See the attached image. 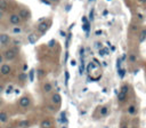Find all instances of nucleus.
Returning a JSON list of instances; mask_svg holds the SVG:
<instances>
[{"label":"nucleus","instance_id":"10","mask_svg":"<svg viewBox=\"0 0 146 128\" xmlns=\"http://www.w3.org/2000/svg\"><path fill=\"white\" fill-rule=\"evenodd\" d=\"M9 41H10V38H9L8 34H6V33H1L0 34V43L1 45H7Z\"/></svg>","mask_w":146,"mask_h":128},{"label":"nucleus","instance_id":"7","mask_svg":"<svg viewBox=\"0 0 146 128\" xmlns=\"http://www.w3.org/2000/svg\"><path fill=\"white\" fill-rule=\"evenodd\" d=\"M10 72H11V67H10L9 64H2V65H1V67H0V73H1L2 75H7V74H9Z\"/></svg>","mask_w":146,"mask_h":128},{"label":"nucleus","instance_id":"20","mask_svg":"<svg viewBox=\"0 0 146 128\" xmlns=\"http://www.w3.org/2000/svg\"><path fill=\"white\" fill-rule=\"evenodd\" d=\"M136 61H137V56H136V54H130V55H129V62L135 63Z\"/></svg>","mask_w":146,"mask_h":128},{"label":"nucleus","instance_id":"15","mask_svg":"<svg viewBox=\"0 0 146 128\" xmlns=\"http://www.w3.org/2000/svg\"><path fill=\"white\" fill-rule=\"evenodd\" d=\"M8 7H9V5H8V2L6 0H0V10L1 11L8 10Z\"/></svg>","mask_w":146,"mask_h":128},{"label":"nucleus","instance_id":"17","mask_svg":"<svg viewBox=\"0 0 146 128\" xmlns=\"http://www.w3.org/2000/svg\"><path fill=\"white\" fill-rule=\"evenodd\" d=\"M146 39V29H143L141 32L139 33V38H138V41L139 42H144Z\"/></svg>","mask_w":146,"mask_h":128},{"label":"nucleus","instance_id":"40","mask_svg":"<svg viewBox=\"0 0 146 128\" xmlns=\"http://www.w3.org/2000/svg\"><path fill=\"white\" fill-rule=\"evenodd\" d=\"M1 104H2V99L0 98V106H1Z\"/></svg>","mask_w":146,"mask_h":128},{"label":"nucleus","instance_id":"38","mask_svg":"<svg viewBox=\"0 0 146 128\" xmlns=\"http://www.w3.org/2000/svg\"><path fill=\"white\" fill-rule=\"evenodd\" d=\"M65 74H66V81H67V80H68V72L66 71V73H65Z\"/></svg>","mask_w":146,"mask_h":128},{"label":"nucleus","instance_id":"12","mask_svg":"<svg viewBox=\"0 0 146 128\" xmlns=\"http://www.w3.org/2000/svg\"><path fill=\"white\" fill-rule=\"evenodd\" d=\"M8 119H9V114L6 111H0V122L5 123L8 121Z\"/></svg>","mask_w":146,"mask_h":128},{"label":"nucleus","instance_id":"13","mask_svg":"<svg viewBox=\"0 0 146 128\" xmlns=\"http://www.w3.org/2000/svg\"><path fill=\"white\" fill-rule=\"evenodd\" d=\"M42 89H43V91H44L46 94H48V93H50V91L52 90V85H51L49 81H46V82L43 83Z\"/></svg>","mask_w":146,"mask_h":128},{"label":"nucleus","instance_id":"6","mask_svg":"<svg viewBox=\"0 0 146 128\" xmlns=\"http://www.w3.org/2000/svg\"><path fill=\"white\" fill-rule=\"evenodd\" d=\"M50 99H51V103H52V105H59V104L62 103V97H60V95H59L58 93H55V94H52Z\"/></svg>","mask_w":146,"mask_h":128},{"label":"nucleus","instance_id":"1","mask_svg":"<svg viewBox=\"0 0 146 128\" xmlns=\"http://www.w3.org/2000/svg\"><path fill=\"white\" fill-rule=\"evenodd\" d=\"M87 72L89 74V77H91L92 80H98L102 75V69H100L98 62L97 61L90 62L87 66Z\"/></svg>","mask_w":146,"mask_h":128},{"label":"nucleus","instance_id":"14","mask_svg":"<svg viewBox=\"0 0 146 128\" xmlns=\"http://www.w3.org/2000/svg\"><path fill=\"white\" fill-rule=\"evenodd\" d=\"M108 112H110V107H108L107 105H104V106H102L100 110H99V115H100V117H106V115L108 114Z\"/></svg>","mask_w":146,"mask_h":128},{"label":"nucleus","instance_id":"11","mask_svg":"<svg viewBox=\"0 0 146 128\" xmlns=\"http://www.w3.org/2000/svg\"><path fill=\"white\" fill-rule=\"evenodd\" d=\"M48 29V23L44 21V22H41L39 25H38V31L41 32V33H44Z\"/></svg>","mask_w":146,"mask_h":128},{"label":"nucleus","instance_id":"29","mask_svg":"<svg viewBox=\"0 0 146 128\" xmlns=\"http://www.w3.org/2000/svg\"><path fill=\"white\" fill-rule=\"evenodd\" d=\"M83 29H84V31H88V30H89V24H88V23L84 24V27H83Z\"/></svg>","mask_w":146,"mask_h":128},{"label":"nucleus","instance_id":"35","mask_svg":"<svg viewBox=\"0 0 146 128\" xmlns=\"http://www.w3.org/2000/svg\"><path fill=\"white\" fill-rule=\"evenodd\" d=\"M2 18H3V11H1V10H0V21H1Z\"/></svg>","mask_w":146,"mask_h":128},{"label":"nucleus","instance_id":"41","mask_svg":"<svg viewBox=\"0 0 146 128\" xmlns=\"http://www.w3.org/2000/svg\"><path fill=\"white\" fill-rule=\"evenodd\" d=\"M7 128H14V127H11V126H9V127H7Z\"/></svg>","mask_w":146,"mask_h":128},{"label":"nucleus","instance_id":"19","mask_svg":"<svg viewBox=\"0 0 146 128\" xmlns=\"http://www.w3.org/2000/svg\"><path fill=\"white\" fill-rule=\"evenodd\" d=\"M120 91H122V93H124V94H127V95H128V93H129V86H128L127 83L122 85V86H121Z\"/></svg>","mask_w":146,"mask_h":128},{"label":"nucleus","instance_id":"30","mask_svg":"<svg viewBox=\"0 0 146 128\" xmlns=\"http://www.w3.org/2000/svg\"><path fill=\"white\" fill-rule=\"evenodd\" d=\"M120 128H129V127H128V125H127V123H122Z\"/></svg>","mask_w":146,"mask_h":128},{"label":"nucleus","instance_id":"18","mask_svg":"<svg viewBox=\"0 0 146 128\" xmlns=\"http://www.w3.org/2000/svg\"><path fill=\"white\" fill-rule=\"evenodd\" d=\"M18 126H19L21 128H29V126H30V121H29V120H22V121H19Z\"/></svg>","mask_w":146,"mask_h":128},{"label":"nucleus","instance_id":"24","mask_svg":"<svg viewBox=\"0 0 146 128\" xmlns=\"http://www.w3.org/2000/svg\"><path fill=\"white\" fill-rule=\"evenodd\" d=\"M21 31H22V29L18 27V26H15V27L13 29V32H14V33H19Z\"/></svg>","mask_w":146,"mask_h":128},{"label":"nucleus","instance_id":"27","mask_svg":"<svg viewBox=\"0 0 146 128\" xmlns=\"http://www.w3.org/2000/svg\"><path fill=\"white\" fill-rule=\"evenodd\" d=\"M33 35H34V34H31V35H30V42H32V43L34 42V38H33Z\"/></svg>","mask_w":146,"mask_h":128},{"label":"nucleus","instance_id":"22","mask_svg":"<svg viewBox=\"0 0 146 128\" xmlns=\"http://www.w3.org/2000/svg\"><path fill=\"white\" fill-rule=\"evenodd\" d=\"M117 71H119V75H120V78H123V77L125 75V70H124V69H119Z\"/></svg>","mask_w":146,"mask_h":128},{"label":"nucleus","instance_id":"31","mask_svg":"<svg viewBox=\"0 0 146 128\" xmlns=\"http://www.w3.org/2000/svg\"><path fill=\"white\" fill-rule=\"evenodd\" d=\"M54 43H55V41H54V40H51V41L49 42V45H48V46H49V47H52V46H54Z\"/></svg>","mask_w":146,"mask_h":128},{"label":"nucleus","instance_id":"21","mask_svg":"<svg viewBox=\"0 0 146 128\" xmlns=\"http://www.w3.org/2000/svg\"><path fill=\"white\" fill-rule=\"evenodd\" d=\"M107 54H108V49H106V48H102V49H99V55L105 56V55H107Z\"/></svg>","mask_w":146,"mask_h":128},{"label":"nucleus","instance_id":"2","mask_svg":"<svg viewBox=\"0 0 146 128\" xmlns=\"http://www.w3.org/2000/svg\"><path fill=\"white\" fill-rule=\"evenodd\" d=\"M17 49L16 48H9V49H6L5 51H3V54H2V56H3V58L5 59H7V61H13L16 56H17Z\"/></svg>","mask_w":146,"mask_h":128},{"label":"nucleus","instance_id":"4","mask_svg":"<svg viewBox=\"0 0 146 128\" xmlns=\"http://www.w3.org/2000/svg\"><path fill=\"white\" fill-rule=\"evenodd\" d=\"M17 15L19 16V18H21L22 21H27V19L30 18V16H31L30 11H29L27 9H25V8H21V9L18 10V14H17Z\"/></svg>","mask_w":146,"mask_h":128},{"label":"nucleus","instance_id":"5","mask_svg":"<svg viewBox=\"0 0 146 128\" xmlns=\"http://www.w3.org/2000/svg\"><path fill=\"white\" fill-rule=\"evenodd\" d=\"M21 22H22V19L19 18V16H18L17 14H11V15L9 16V23H10V24H13V25H18V24H21Z\"/></svg>","mask_w":146,"mask_h":128},{"label":"nucleus","instance_id":"25","mask_svg":"<svg viewBox=\"0 0 146 128\" xmlns=\"http://www.w3.org/2000/svg\"><path fill=\"white\" fill-rule=\"evenodd\" d=\"M137 17H138V19H140V21L144 19V15H143V14H139V13H138V14H137Z\"/></svg>","mask_w":146,"mask_h":128},{"label":"nucleus","instance_id":"9","mask_svg":"<svg viewBox=\"0 0 146 128\" xmlns=\"http://www.w3.org/2000/svg\"><path fill=\"white\" fill-rule=\"evenodd\" d=\"M137 111H138V109H137V106L135 104H130L128 106V110H127V112H128L129 115H136L137 114Z\"/></svg>","mask_w":146,"mask_h":128},{"label":"nucleus","instance_id":"36","mask_svg":"<svg viewBox=\"0 0 146 128\" xmlns=\"http://www.w3.org/2000/svg\"><path fill=\"white\" fill-rule=\"evenodd\" d=\"M131 30H132V31H136V30H137V25H132Z\"/></svg>","mask_w":146,"mask_h":128},{"label":"nucleus","instance_id":"32","mask_svg":"<svg viewBox=\"0 0 146 128\" xmlns=\"http://www.w3.org/2000/svg\"><path fill=\"white\" fill-rule=\"evenodd\" d=\"M3 59H5V58H3V56H2V54H0V64H1L2 62H3Z\"/></svg>","mask_w":146,"mask_h":128},{"label":"nucleus","instance_id":"3","mask_svg":"<svg viewBox=\"0 0 146 128\" xmlns=\"http://www.w3.org/2000/svg\"><path fill=\"white\" fill-rule=\"evenodd\" d=\"M31 104H32V99H31V97L27 96V95L22 96V97L19 98V101H18V105H19L22 109H29V107L31 106Z\"/></svg>","mask_w":146,"mask_h":128},{"label":"nucleus","instance_id":"34","mask_svg":"<svg viewBox=\"0 0 146 128\" xmlns=\"http://www.w3.org/2000/svg\"><path fill=\"white\" fill-rule=\"evenodd\" d=\"M75 64H76V62H75L74 59H72V61H71V65H72V66H74Z\"/></svg>","mask_w":146,"mask_h":128},{"label":"nucleus","instance_id":"33","mask_svg":"<svg viewBox=\"0 0 146 128\" xmlns=\"http://www.w3.org/2000/svg\"><path fill=\"white\" fill-rule=\"evenodd\" d=\"M14 43H15L16 46H18V45L21 43V41H18V40H14Z\"/></svg>","mask_w":146,"mask_h":128},{"label":"nucleus","instance_id":"26","mask_svg":"<svg viewBox=\"0 0 146 128\" xmlns=\"http://www.w3.org/2000/svg\"><path fill=\"white\" fill-rule=\"evenodd\" d=\"M38 74H39V77H42V75L44 74V72H43V70H39V71H38Z\"/></svg>","mask_w":146,"mask_h":128},{"label":"nucleus","instance_id":"39","mask_svg":"<svg viewBox=\"0 0 146 128\" xmlns=\"http://www.w3.org/2000/svg\"><path fill=\"white\" fill-rule=\"evenodd\" d=\"M139 2H141V3H146V0H138Z\"/></svg>","mask_w":146,"mask_h":128},{"label":"nucleus","instance_id":"23","mask_svg":"<svg viewBox=\"0 0 146 128\" xmlns=\"http://www.w3.org/2000/svg\"><path fill=\"white\" fill-rule=\"evenodd\" d=\"M26 79V75H25V73L23 72V73H21L19 75H18V80H21V81H24Z\"/></svg>","mask_w":146,"mask_h":128},{"label":"nucleus","instance_id":"37","mask_svg":"<svg viewBox=\"0 0 146 128\" xmlns=\"http://www.w3.org/2000/svg\"><path fill=\"white\" fill-rule=\"evenodd\" d=\"M2 91H3V86H2V85H0V94H1Z\"/></svg>","mask_w":146,"mask_h":128},{"label":"nucleus","instance_id":"28","mask_svg":"<svg viewBox=\"0 0 146 128\" xmlns=\"http://www.w3.org/2000/svg\"><path fill=\"white\" fill-rule=\"evenodd\" d=\"M33 70H31V72H30V80H33Z\"/></svg>","mask_w":146,"mask_h":128},{"label":"nucleus","instance_id":"8","mask_svg":"<svg viewBox=\"0 0 146 128\" xmlns=\"http://www.w3.org/2000/svg\"><path fill=\"white\" fill-rule=\"evenodd\" d=\"M51 127H52V121L49 118H46L40 122V128H51Z\"/></svg>","mask_w":146,"mask_h":128},{"label":"nucleus","instance_id":"16","mask_svg":"<svg viewBox=\"0 0 146 128\" xmlns=\"http://www.w3.org/2000/svg\"><path fill=\"white\" fill-rule=\"evenodd\" d=\"M125 99H127V94H124L122 91H119V94H117V101L120 103H123V102H125Z\"/></svg>","mask_w":146,"mask_h":128}]
</instances>
